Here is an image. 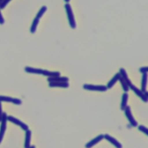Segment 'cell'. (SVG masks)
<instances>
[{
	"instance_id": "2e32d148",
	"label": "cell",
	"mask_w": 148,
	"mask_h": 148,
	"mask_svg": "<svg viewBox=\"0 0 148 148\" xmlns=\"http://www.w3.org/2000/svg\"><path fill=\"white\" fill-rule=\"evenodd\" d=\"M128 99V94L127 92H124L122 95L121 101L120 103V109L123 111H124V110L127 106Z\"/></svg>"
},
{
	"instance_id": "ffe728a7",
	"label": "cell",
	"mask_w": 148,
	"mask_h": 148,
	"mask_svg": "<svg viewBox=\"0 0 148 148\" xmlns=\"http://www.w3.org/2000/svg\"><path fill=\"white\" fill-rule=\"evenodd\" d=\"M47 10V7L46 6H42L39 10L38 12V13H36V16L38 17V18H41L42 17V16L43 15V14L46 12V11Z\"/></svg>"
},
{
	"instance_id": "9a60e30c",
	"label": "cell",
	"mask_w": 148,
	"mask_h": 148,
	"mask_svg": "<svg viewBox=\"0 0 148 148\" xmlns=\"http://www.w3.org/2000/svg\"><path fill=\"white\" fill-rule=\"evenodd\" d=\"M69 86L68 82H49V86L50 87L68 88Z\"/></svg>"
},
{
	"instance_id": "d6986e66",
	"label": "cell",
	"mask_w": 148,
	"mask_h": 148,
	"mask_svg": "<svg viewBox=\"0 0 148 148\" xmlns=\"http://www.w3.org/2000/svg\"><path fill=\"white\" fill-rule=\"evenodd\" d=\"M119 81L120 82V83L121 84V86L122 87L123 91L125 92H127L129 91V87H128V85L127 84V83H125V82L123 80V79L121 76L119 77Z\"/></svg>"
},
{
	"instance_id": "3957f363",
	"label": "cell",
	"mask_w": 148,
	"mask_h": 148,
	"mask_svg": "<svg viewBox=\"0 0 148 148\" xmlns=\"http://www.w3.org/2000/svg\"><path fill=\"white\" fill-rule=\"evenodd\" d=\"M129 88H130L138 97H139L142 101H143L145 102H147L148 101V92L146 91L145 92H142L140 89H139L138 87H136L135 86H134L133 84H132L130 87Z\"/></svg>"
},
{
	"instance_id": "4316f807",
	"label": "cell",
	"mask_w": 148,
	"mask_h": 148,
	"mask_svg": "<svg viewBox=\"0 0 148 148\" xmlns=\"http://www.w3.org/2000/svg\"><path fill=\"white\" fill-rule=\"evenodd\" d=\"M69 1H70V0H64V1H65L66 3H69Z\"/></svg>"
},
{
	"instance_id": "603a6c76",
	"label": "cell",
	"mask_w": 148,
	"mask_h": 148,
	"mask_svg": "<svg viewBox=\"0 0 148 148\" xmlns=\"http://www.w3.org/2000/svg\"><path fill=\"white\" fill-rule=\"evenodd\" d=\"M139 72L141 73H147L148 72V67L147 66H142V67H140L139 69Z\"/></svg>"
},
{
	"instance_id": "52a82bcc",
	"label": "cell",
	"mask_w": 148,
	"mask_h": 148,
	"mask_svg": "<svg viewBox=\"0 0 148 148\" xmlns=\"http://www.w3.org/2000/svg\"><path fill=\"white\" fill-rule=\"evenodd\" d=\"M7 120L19 126L24 131H27L28 130H29L28 128V126L25 124L24 123L22 122L21 120H20L19 119L16 118V117H14L13 116H7Z\"/></svg>"
},
{
	"instance_id": "9c48e42d",
	"label": "cell",
	"mask_w": 148,
	"mask_h": 148,
	"mask_svg": "<svg viewBox=\"0 0 148 148\" xmlns=\"http://www.w3.org/2000/svg\"><path fill=\"white\" fill-rule=\"evenodd\" d=\"M102 139H103V134H99V135L97 136L94 138L90 140L89 142L86 143L85 147L86 148H91L95 145H97L98 143L101 142Z\"/></svg>"
},
{
	"instance_id": "d4e9b609",
	"label": "cell",
	"mask_w": 148,
	"mask_h": 148,
	"mask_svg": "<svg viewBox=\"0 0 148 148\" xmlns=\"http://www.w3.org/2000/svg\"><path fill=\"white\" fill-rule=\"evenodd\" d=\"M2 114H3V112H2V103L0 102V121H1V120L2 118Z\"/></svg>"
},
{
	"instance_id": "ba28073f",
	"label": "cell",
	"mask_w": 148,
	"mask_h": 148,
	"mask_svg": "<svg viewBox=\"0 0 148 148\" xmlns=\"http://www.w3.org/2000/svg\"><path fill=\"white\" fill-rule=\"evenodd\" d=\"M0 102H10L17 105H20L22 103L21 100L18 98H13L11 97L4 96V95H0Z\"/></svg>"
},
{
	"instance_id": "e0dca14e",
	"label": "cell",
	"mask_w": 148,
	"mask_h": 148,
	"mask_svg": "<svg viewBox=\"0 0 148 148\" xmlns=\"http://www.w3.org/2000/svg\"><path fill=\"white\" fill-rule=\"evenodd\" d=\"M147 82V73H143L141 80V91L143 92L146 91V86Z\"/></svg>"
},
{
	"instance_id": "83f0119b",
	"label": "cell",
	"mask_w": 148,
	"mask_h": 148,
	"mask_svg": "<svg viewBox=\"0 0 148 148\" xmlns=\"http://www.w3.org/2000/svg\"><path fill=\"white\" fill-rule=\"evenodd\" d=\"M3 1V0H0V4L1 3V2H2Z\"/></svg>"
},
{
	"instance_id": "7a4b0ae2",
	"label": "cell",
	"mask_w": 148,
	"mask_h": 148,
	"mask_svg": "<svg viewBox=\"0 0 148 148\" xmlns=\"http://www.w3.org/2000/svg\"><path fill=\"white\" fill-rule=\"evenodd\" d=\"M64 7H65V11H66V15H67L68 20L69 26L71 27V28L75 29L76 27V24L75 17H74V15H73V12H72V8H71V5L69 3H66L65 4Z\"/></svg>"
},
{
	"instance_id": "5b68a950",
	"label": "cell",
	"mask_w": 148,
	"mask_h": 148,
	"mask_svg": "<svg viewBox=\"0 0 148 148\" xmlns=\"http://www.w3.org/2000/svg\"><path fill=\"white\" fill-rule=\"evenodd\" d=\"M7 114L5 112H3L2 118L1 120V125H0V143L2 142L3 138V136L6 129L7 124Z\"/></svg>"
},
{
	"instance_id": "5bb4252c",
	"label": "cell",
	"mask_w": 148,
	"mask_h": 148,
	"mask_svg": "<svg viewBox=\"0 0 148 148\" xmlns=\"http://www.w3.org/2000/svg\"><path fill=\"white\" fill-rule=\"evenodd\" d=\"M120 77V73L118 72V73H116L114 76L108 82V83H107L106 84V87L108 89H109V88H112V87L116 84V83L119 80V77Z\"/></svg>"
},
{
	"instance_id": "ac0fdd59",
	"label": "cell",
	"mask_w": 148,
	"mask_h": 148,
	"mask_svg": "<svg viewBox=\"0 0 148 148\" xmlns=\"http://www.w3.org/2000/svg\"><path fill=\"white\" fill-rule=\"evenodd\" d=\"M39 20L40 18H38V17L35 16V17L34 18V19L33 20L32 22V24H31V25L30 27V29H29V31H30V32L32 33V34H34L36 30V28H37V26L38 25V23H39Z\"/></svg>"
},
{
	"instance_id": "484cf974",
	"label": "cell",
	"mask_w": 148,
	"mask_h": 148,
	"mask_svg": "<svg viewBox=\"0 0 148 148\" xmlns=\"http://www.w3.org/2000/svg\"><path fill=\"white\" fill-rule=\"evenodd\" d=\"M29 148H35V146L34 145H32L29 147Z\"/></svg>"
},
{
	"instance_id": "8fae6325",
	"label": "cell",
	"mask_w": 148,
	"mask_h": 148,
	"mask_svg": "<svg viewBox=\"0 0 148 148\" xmlns=\"http://www.w3.org/2000/svg\"><path fill=\"white\" fill-rule=\"evenodd\" d=\"M48 82H68L69 79L66 76H53L49 77L47 79Z\"/></svg>"
},
{
	"instance_id": "4fadbf2b",
	"label": "cell",
	"mask_w": 148,
	"mask_h": 148,
	"mask_svg": "<svg viewBox=\"0 0 148 148\" xmlns=\"http://www.w3.org/2000/svg\"><path fill=\"white\" fill-rule=\"evenodd\" d=\"M31 131L28 130L25 132V140L24 143V148H29L31 146Z\"/></svg>"
},
{
	"instance_id": "44dd1931",
	"label": "cell",
	"mask_w": 148,
	"mask_h": 148,
	"mask_svg": "<svg viewBox=\"0 0 148 148\" xmlns=\"http://www.w3.org/2000/svg\"><path fill=\"white\" fill-rule=\"evenodd\" d=\"M137 127H138V130L139 131H140V132L145 134L146 136L148 135V130L146 127L143 126V125H138Z\"/></svg>"
},
{
	"instance_id": "7402d4cb",
	"label": "cell",
	"mask_w": 148,
	"mask_h": 148,
	"mask_svg": "<svg viewBox=\"0 0 148 148\" xmlns=\"http://www.w3.org/2000/svg\"><path fill=\"white\" fill-rule=\"evenodd\" d=\"M11 0H3L0 4V9H4L6 5L10 2Z\"/></svg>"
},
{
	"instance_id": "8992f818",
	"label": "cell",
	"mask_w": 148,
	"mask_h": 148,
	"mask_svg": "<svg viewBox=\"0 0 148 148\" xmlns=\"http://www.w3.org/2000/svg\"><path fill=\"white\" fill-rule=\"evenodd\" d=\"M124 114H125V117H127L130 124L133 127H137L138 125V123L135 120V119L134 118V117L132 114L130 107L129 106H127V107L124 110Z\"/></svg>"
},
{
	"instance_id": "277c9868",
	"label": "cell",
	"mask_w": 148,
	"mask_h": 148,
	"mask_svg": "<svg viewBox=\"0 0 148 148\" xmlns=\"http://www.w3.org/2000/svg\"><path fill=\"white\" fill-rule=\"evenodd\" d=\"M83 88L84 90L88 91H95L105 92L107 90V87L105 85H94L90 84H84L83 86Z\"/></svg>"
},
{
	"instance_id": "30bf717a",
	"label": "cell",
	"mask_w": 148,
	"mask_h": 148,
	"mask_svg": "<svg viewBox=\"0 0 148 148\" xmlns=\"http://www.w3.org/2000/svg\"><path fill=\"white\" fill-rule=\"evenodd\" d=\"M103 139H106L107 141H108L109 143H110L112 145H113L116 148H122V145L114 138L111 136L109 134H104L103 135Z\"/></svg>"
},
{
	"instance_id": "cb8c5ba5",
	"label": "cell",
	"mask_w": 148,
	"mask_h": 148,
	"mask_svg": "<svg viewBox=\"0 0 148 148\" xmlns=\"http://www.w3.org/2000/svg\"><path fill=\"white\" fill-rule=\"evenodd\" d=\"M4 22H5V20H4V18H3V17L1 13V9H0V24L2 25V24H4Z\"/></svg>"
},
{
	"instance_id": "7c38bea8",
	"label": "cell",
	"mask_w": 148,
	"mask_h": 148,
	"mask_svg": "<svg viewBox=\"0 0 148 148\" xmlns=\"http://www.w3.org/2000/svg\"><path fill=\"white\" fill-rule=\"evenodd\" d=\"M119 73H120V76H121V77L123 79V80L125 82V83H127V84L128 85V87H129L132 83V82H131V80H130V79H129V77H128V75H127V73L125 70L124 68H120V69H119Z\"/></svg>"
},
{
	"instance_id": "6da1fadb",
	"label": "cell",
	"mask_w": 148,
	"mask_h": 148,
	"mask_svg": "<svg viewBox=\"0 0 148 148\" xmlns=\"http://www.w3.org/2000/svg\"><path fill=\"white\" fill-rule=\"evenodd\" d=\"M24 71L27 73L42 75L43 76H47L48 77L60 76V72L58 71H50L40 68H36L31 66H25L24 68Z\"/></svg>"
}]
</instances>
